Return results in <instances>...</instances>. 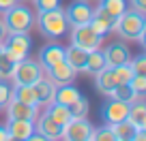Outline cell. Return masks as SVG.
Masks as SVG:
<instances>
[{
  "instance_id": "cell-14",
  "label": "cell",
  "mask_w": 146,
  "mask_h": 141,
  "mask_svg": "<svg viewBox=\"0 0 146 141\" xmlns=\"http://www.w3.org/2000/svg\"><path fill=\"white\" fill-rule=\"evenodd\" d=\"M32 90H35L36 107H47V105L54 100V94H56V83L52 81V79L41 77L39 81L32 83Z\"/></svg>"
},
{
  "instance_id": "cell-20",
  "label": "cell",
  "mask_w": 146,
  "mask_h": 141,
  "mask_svg": "<svg viewBox=\"0 0 146 141\" xmlns=\"http://www.w3.org/2000/svg\"><path fill=\"white\" fill-rule=\"evenodd\" d=\"M127 120H129L135 128H146V103H144V98H142V96H137V98L129 105Z\"/></svg>"
},
{
  "instance_id": "cell-1",
  "label": "cell",
  "mask_w": 146,
  "mask_h": 141,
  "mask_svg": "<svg viewBox=\"0 0 146 141\" xmlns=\"http://www.w3.org/2000/svg\"><path fill=\"white\" fill-rule=\"evenodd\" d=\"M114 30L123 41H140L146 43V15L135 9H127L114 22Z\"/></svg>"
},
{
  "instance_id": "cell-39",
  "label": "cell",
  "mask_w": 146,
  "mask_h": 141,
  "mask_svg": "<svg viewBox=\"0 0 146 141\" xmlns=\"http://www.w3.org/2000/svg\"><path fill=\"white\" fill-rule=\"evenodd\" d=\"M7 34H9V32H7V26H5V22H2V17H0V43L7 39Z\"/></svg>"
},
{
  "instance_id": "cell-37",
  "label": "cell",
  "mask_w": 146,
  "mask_h": 141,
  "mask_svg": "<svg viewBox=\"0 0 146 141\" xmlns=\"http://www.w3.org/2000/svg\"><path fill=\"white\" fill-rule=\"evenodd\" d=\"M19 0H0V13L2 11H7L9 7H13V5H17Z\"/></svg>"
},
{
  "instance_id": "cell-9",
  "label": "cell",
  "mask_w": 146,
  "mask_h": 141,
  "mask_svg": "<svg viewBox=\"0 0 146 141\" xmlns=\"http://www.w3.org/2000/svg\"><path fill=\"white\" fill-rule=\"evenodd\" d=\"M2 45H5V49L9 51L15 60H22V58H28V54H30L32 39L28 37V34H7Z\"/></svg>"
},
{
  "instance_id": "cell-27",
  "label": "cell",
  "mask_w": 146,
  "mask_h": 141,
  "mask_svg": "<svg viewBox=\"0 0 146 141\" xmlns=\"http://www.w3.org/2000/svg\"><path fill=\"white\" fill-rule=\"evenodd\" d=\"M108 96H112V98H116V100H123V103H129V105L137 98V94L131 90V86H129V83H118V86L110 92Z\"/></svg>"
},
{
  "instance_id": "cell-22",
  "label": "cell",
  "mask_w": 146,
  "mask_h": 141,
  "mask_svg": "<svg viewBox=\"0 0 146 141\" xmlns=\"http://www.w3.org/2000/svg\"><path fill=\"white\" fill-rule=\"evenodd\" d=\"M97 9L110 15L112 19H118L129 7H127V0H97Z\"/></svg>"
},
{
  "instance_id": "cell-42",
  "label": "cell",
  "mask_w": 146,
  "mask_h": 141,
  "mask_svg": "<svg viewBox=\"0 0 146 141\" xmlns=\"http://www.w3.org/2000/svg\"><path fill=\"white\" fill-rule=\"evenodd\" d=\"M7 141H24V139H15V137H9Z\"/></svg>"
},
{
  "instance_id": "cell-36",
  "label": "cell",
  "mask_w": 146,
  "mask_h": 141,
  "mask_svg": "<svg viewBox=\"0 0 146 141\" xmlns=\"http://www.w3.org/2000/svg\"><path fill=\"white\" fill-rule=\"evenodd\" d=\"M131 7L140 13H146V0H131Z\"/></svg>"
},
{
  "instance_id": "cell-8",
  "label": "cell",
  "mask_w": 146,
  "mask_h": 141,
  "mask_svg": "<svg viewBox=\"0 0 146 141\" xmlns=\"http://www.w3.org/2000/svg\"><path fill=\"white\" fill-rule=\"evenodd\" d=\"M5 109H7V118L9 120H30V122H35V118L39 115L36 105L22 103V100L13 98V96L5 103Z\"/></svg>"
},
{
  "instance_id": "cell-34",
  "label": "cell",
  "mask_w": 146,
  "mask_h": 141,
  "mask_svg": "<svg viewBox=\"0 0 146 141\" xmlns=\"http://www.w3.org/2000/svg\"><path fill=\"white\" fill-rule=\"evenodd\" d=\"M32 5L36 7L39 13H43V11H52L56 7H60V0H32Z\"/></svg>"
},
{
  "instance_id": "cell-7",
  "label": "cell",
  "mask_w": 146,
  "mask_h": 141,
  "mask_svg": "<svg viewBox=\"0 0 146 141\" xmlns=\"http://www.w3.org/2000/svg\"><path fill=\"white\" fill-rule=\"evenodd\" d=\"M62 11H64L69 28H73V26H82V24L90 22L95 7H90V2H86V0H73L71 5H69L67 9H62Z\"/></svg>"
},
{
  "instance_id": "cell-30",
  "label": "cell",
  "mask_w": 146,
  "mask_h": 141,
  "mask_svg": "<svg viewBox=\"0 0 146 141\" xmlns=\"http://www.w3.org/2000/svg\"><path fill=\"white\" fill-rule=\"evenodd\" d=\"M88 141H116V137L110 126H101V128H92Z\"/></svg>"
},
{
  "instance_id": "cell-38",
  "label": "cell",
  "mask_w": 146,
  "mask_h": 141,
  "mask_svg": "<svg viewBox=\"0 0 146 141\" xmlns=\"http://www.w3.org/2000/svg\"><path fill=\"white\" fill-rule=\"evenodd\" d=\"M26 141H50V139H47V137H43L41 132H36V131H35V132H32V135L28 137Z\"/></svg>"
},
{
  "instance_id": "cell-15",
  "label": "cell",
  "mask_w": 146,
  "mask_h": 141,
  "mask_svg": "<svg viewBox=\"0 0 146 141\" xmlns=\"http://www.w3.org/2000/svg\"><path fill=\"white\" fill-rule=\"evenodd\" d=\"M64 60V47L62 45H56V43H50L45 45L41 51H39V64L43 66V71L50 66H54L56 62Z\"/></svg>"
},
{
  "instance_id": "cell-44",
  "label": "cell",
  "mask_w": 146,
  "mask_h": 141,
  "mask_svg": "<svg viewBox=\"0 0 146 141\" xmlns=\"http://www.w3.org/2000/svg\"><path fill=\"white\" fill-rule=\"evenodd\" d=\"M19 2H32V0H19Z\"/></svg>"
},
{
  "instance_id": "cell-33",
  "label": "cell",
  "mask_w": 146,
  "mask_h": 141,
  "mask_svg": "<svg viewBox=\"0 0 146 141\" xmlns=\"http://www.w3.org/2000/svg\"><path fill=\"white\" fill-rule=\"evenodd\" d=\"M112 68H114V73H116L118 83H127L129 79L133 77V71H131V66H129V62L127 64H120V66H112Z\"/></svg>"
},
{
  "instance_id": "cell-13",
  "label": "cell",
  "mask_w": 146,
  "mask_h": 141,
  "mask_svg": "<svg viewBox=\"0 0 146 141\" xmlns=\"http://www.w3.org/2000/svg\"><path fill=\"white\" fill-rule=\"evenodd\" d=\"M45 75H47V79H52V81L56 83V86L73 83V79L78 77V73H75V71H73V68L69 66L64 60H60V62H56L54 66L45 68Z\"/></svg>"
},
{
  "instance_id": "cell-25",
  "label": "cell",
  "mask_w": 146,
  "mask_h": 141,
  "mask_svg": "<svg viewBox=\"0 0 146 141\" xmlns=\"http://www.w3.org/2000/svg\"><path fill=\"white\" fill-rule=\"evenodd\" d=\"M112 132H114L116 141H133V137H135V132L140 131V128H135L129 120H123V122L118 124H112Z\"/></svg>"
},
{
  "instance_id": "cell-26",
  "label": "cell",
  "mask_w": 146,
  "mask_h": 141,
  "mask_svg": "<svg viewBox=\"0 0 146 141\" xmlns=\"http://www.w3.org/2000/svg\"><path fill=\"white\" fill-rule=\"evenodd\" d=\"M15 64H17V60H15L7 49H2V54H0V81H7V79H11Z\"/></svg>"
},
{
  "instance_id": "cell-10",
  "label": "cell",
  "mask_w": 146,
  "mask_h": 141,
  "mask_svg": "<svg viewBox=\"0 0 146 141\" xmlns=\"http://www.w3.org/2000/svg\"><path fill=\"white\" fill-rule=\"evenodd\" d=\"M127 113H129V103H123V100H116V98H112L110 103H105L103 109H101L103 122L108 124V126L127 120Z\"/></svg>"
},
{
  "instance_id": "cell-23",
  "label": "cell",
  "mask_w": 146,
  "mask_h": 141,
  "mask_svg": "<svg viewBox=\"0 0 146 141\" xmlns=\"http://www.w3.org/2000/svg\"><path fill=\"white\" fill-rule=\"evenodd\" d=\"M108 66L105 64V56H103V51L97 47V49H92V51H88V58H86V66H84V73H88V75H92L95 77L99 71H103V68Z\"/></svg>"
},
{
  "instance_id": "cell-2",
  "label": "cell",
  "mask_w": 146,
  "mask_h": 141,
  "mask_svg": "<svg viewBox=\"0 0 146 141\" xmlns=\"http://www.w3.org/2000/svg\"><path fill=\"white\" fill-rule=\"evenodd\" d=\"M2 22H5L9 34H28L35 26V13L26 5L17 2L7 11H2Z\"/></svg>"
},
{
  "instance_id": "cell-21",
  "label": "cell",
  "mask_w": 146,
  "mask_h": 141,
  "mask_svg": "<svg viewBox=\"0 0 146 141\" xmlns=\"http://www.w3.org/2000/svg\"><path fill=\"white\" fill-rule=\"evenodd\" d=\"M82 96V92L78 88L73 86V83H64V86H56V94H54V100L60 105H73L75 100Z\"/></svg>"
},
{
  "instance_id": "cell-24",
  "label": "cell",
  "mask_w": 146,
  "mask_h": 141,
  "mask_svg": "<svg viewBox=\"0 0 146 141\" xmlns=\"http://www.w3.org/2000/svg\"><path fill=\"white\" fill-rule=\"evenodd\" d=\"M45 113L50 115L54 122H58L60 126H64V124L73 118V115H71V109H69L67 105H60V103H56V100H52V103L45 107Z\"/></svg>"
},
{
  "instance_id": "cell-31",
  "label": "cell",
  "mask_w": 146,
  "mask_h": 141,
  "mask_svg": "<svg viewBox=\"0 0 146 141\" xmlns=\"http://www.w3.org/2000/svg\"><path fill=\"white\" fill-rule=\"evenodd\" d=\"M127 83L131 86V90L135 92L137 96H144L146 94V75H133Z\"/></svg>"
},
{
  "instance_id": "cell-35",
  "label": "cell",
  "mask_w": 146,
  "mask_h": 141,
  "mask_svg": "<svg viewBox=\"0 0 146 141\" xmlns=\"http://www.w3.org/2000/svg\"><path fill=\"white\" fill-rule=\"evenodd\" d=\"M11 98V88L5 81H0V107H5V103Z\"/></svg>"
},
{
  "instance_id": "cell-4",
  "label": "cell",
  "mask_w": 146,
  "mask_h": 141,
  "mask_svg": "<svg viewBox=\"0 0 146 141\" xmlns=\"http://www.w3.org/2000/svg\"><path fill=\"white\" fill-rule=\"evenodd\" d=\"M43 75H45V71H43V66L39 64V60L22 58V60H17V64H15L11 79H13L15 86H32V83L39 81Z\"/></svg>"
},
{
  "instance_id": "cell-17",
  "label": "cell",
  "mask_w": 146,
  "mask_h": 141,
  "mask_svg": "<svg viewBox=\"0 0 146 141\" xmlns=\"http://www.w3.org/2000/svg\"><path fill=\"white\" fill-rule=\"evenodd\" d=\"M5 128H7V132H9V137L26 141L28 137L35 132V122H30V120H9Z\"/></svg>"
},
{
  "instance_id": "cell-11",
  "label": "cell",
  "mask_w": 146,
  "mask_h": 141,
  "mask_svg": "<svg viewBox=\"0 0 146 141\" xmlns=\"http://www.w3.org/2000/svg\"><path fill=\"white\" fill-rule=\"evenodd\" d=\"M35 131L41 132L43 137H47L50 141H60L62 139V126H60L58 122H54L45 111L35 118Z\"/></svg>"
},
{
  "instance_id": "cell-3",
  "label": "cell",
  "mask_w": 146,
  "mask_h": 141,
  "mask_svg": "<svg viewBox=\"0 0 146 141\" xmlns=\"http://www.w3.org/2000/svg\"><path fill=\"white\" fill-rule=\"evenodd\" d=\"M35 24L39 26V32H41L45 39H60L62 34H67L69 30V24H67V17H64V11L60 7L52 11H43L35 17Z\"/></svg>"
},
{
  "instance_id": "cell-16",
  "label": "cell",
  "mask_w": 146,
  "mask_h": 141,
  "mask_svg": "<svg viewBox=\"0 0 146 141\" xmlns=\"http://www.w3.org/2000/svg\"><path fill=\"white\" fill-rule=\"evenodd\" d=\"M86 58H88V51L82 49V47H75V45H69L64 49V62L75 71V73H82L84 66H86Z\"/></svg>"
},
{
  "instance_id": "cell-6",
  "label": "cell",
  "mask_w": 146,
  "mask_h": 141,
  "mask_svg": "<svg viewBox=\"0 0 146 141\" xmlns=\"http://www.w3.org/2000/svg\"><path fill=\"white\" fill-rule=\"evenodd\" d=\"M92 128L95 126L88 118H71L62 126V139L64 141H88Z\"/></svg>"
},
{
  "instance_id": "cell-19",
  "label": "cell",
  "mask_w": 146,
  "mask_h": 141,
  "mask_svg": "<svg viewBox=\"0 0 146 141\" xmlns=\"http://www.w3.org/2000/svg\"><path fill=\"white\" fill-rule=\"evenodd\" d=\"M114 22L116 19H112L110 15H105L103 11H99L95 7V11H92V17H90V22H88V26L92 28V30L97 32V34H108V32H112L114 30Z\"/></svg>"
},
{
  "instance_id": "cell-28",
  "label": "cell",
  "mask_w": 146,
  "mask_h": 141,
  "mask_svg": "<svg viewBox=\"0 0 146 141\" xmlns=\"http://www.w3.org/2000/svg\"><path fill=\"white\" fill-rule=\"evenodd\" d=\"M11 96H13V98H17V100H22V103L36 105L32 86H15V88H11Z\"/></svg>"
},
{
  "instance_id": "cell-43",
  "label": "cell",
  "mask_w": 146,
  "mask_h": 141,
  "mask_svg": "<svg viewBox=\"0 0 146 141\" xmlns=\"http://www.w3.org/2000/svg\"><path fill=\"white\" fill-rule=\"evenodd\" d=\"M2 49H5V45H2V43H0V54H2Z\"/></svg>"
},
{
  "instance_id": "cell-12",
  "label": "cell",
  "mask_w": 146,
  "mask_h": 141,
  "mask_svg": "<svg viewBox=\"0 0 146 141\" xmlns=\"http://www.w3.org/2000/svg\"><path fill=\"white\" fill-rule=\"evenodd\" d=\"M105 56V64L108 66H120V64H127L131 60V54H129V47L125 45L123 41L118 43H110L105 49H101Z\"/></svg>"
},
{
  "instance_id": "cell-32",
  "label": "cell",
  "mask_w": 146,
  "mask_h": 141,
  "mask_svg": "<svg viewBox=\"0 0 146 141\" xmlns=\"http://www.w3.org/2000/svg\"><path fill=\"white\" fill-rule=\"evenodd\" d=\"M129 66H131L133 75H146V56L140 54L135 58H131L129 60Z\"/></svg>"
},
{
  "instance_id": "cell-18",
  "label": "cell",
  "mask_w": 146,
  "mask_h": 141,
  "mask_svg": "<svg viewBox=\"0 0 146 141\" xmlns=\"http://www.w3.org/2000/svg\"><path fill=\"white\" fill-rule=\"evenodd\" d=\"M95 86H97V90H99V92L110 94V92L118 86V79H116L114 68H112V66H105L103 71H99V73L95 75Z\"/></svg>"
},
{
  "instance_id": "cell-41",
  "label": "cell",
  "mask_w": 146,
  "mask_h": 141,
  "mask_svg": "<svg viewBox=\"0 0 146 141\" xmlns=\"http://www.w3.org/2000/svg\"><path fill=\"white\" fill-rule=\"evenodd\" d=\"M7 139H9V132L5 126H0V141H7Z\"/></svg>"
},
{
  "instance_id": "cell-29",
  "label": "cell",
  "mask_w": 146,
  "mask_h": 141,
  "mask_svg": "<svg viewBox=\"0 0 146 141\" xmlns=\"http://www.w3.org/2000/svg\"><path fill=\"white\" fill-rule=\"evenodd\" d=\"M69 109H71V115H73V118H86L88 111H90V103H88L86 96H80L73 105H69Z\"/></svg>"
},
{
  "instance_id": "cell-5",
  "label": "cell",
  "mask_w": 146,
  "mask_h": 141,
  "mask_svg": "<svg viewBox=\"0 0 146 141\" xmlns=\"http://www.w3.org/2000/svg\"><path fill=\"white\" fill-rule=\"evenodd\" d=\"M101 41H103V37L97 34L88 24L71 28V45H75V47H82V49H86V51H92V49H97V47H101Z\"/></svg>"
},
{
  "instance_id": "cell-40",
  "label": "cell",
  "mask_w": 146,
  "mask_h": 141,
  "mask_svg": "<svg viewBox=\"0 0 146 141\" xmlns=\"http://www.w3.org/2000/svg\"><path fill=\"white\" fill-rule=\"evenodd\" d=\"M133 141H146V128H140L133 137Z\"/></svg>"
},
{
  "instance_id": "cell-45",
  "label": "cell",
  "mask_w": 146,
  "mask_h": 141,
  "mask_svg": "<svg viewBox=\"0 0 146 141\" xmlns=\"http://www.w3.org/2000/svg\"><path fill=\"white\" fill-rule=\"evenodd\" d=\"M86 2H95V0H86Z\"/></svg>"
}]
</instances>
